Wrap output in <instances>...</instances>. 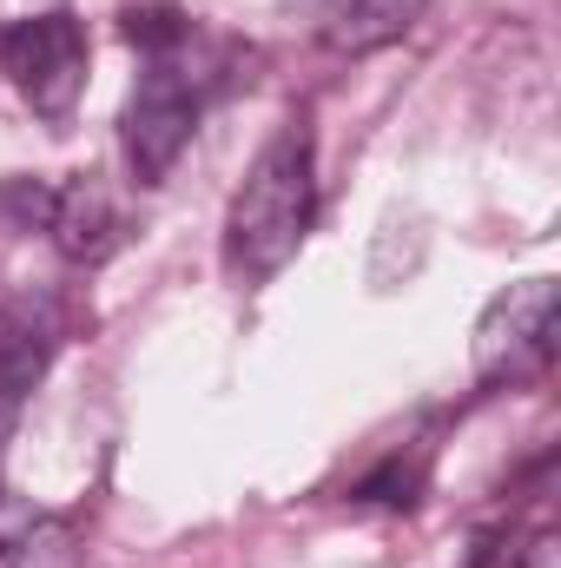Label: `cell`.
<instances>
[{
	"label": "cell",
	"mask_w": 561,
	"mask_h": 568,
	"mask_svg": "<svg viewBox=\"0 0 561 568\" xmlns=\"http://www.w3.org/2000/svg\"><path fill=\"white\" fill-rule=\"evenodd\" d=\"M317 212V179H310V133L290 120L284 133L265 140V152L252 159L245 185L232 192L225 212V272L238 284H265L278 278L297 258L304 232Z\"/></svg>",
	"instance_id": "cell-1"
},
{
	"label": "cell",
	"mask_w": 561,
	"mask_h": 568,
	"mask_svg": "<svg viewBox=\"0 0 561 568\" xmlns=\"http://www.w3.org/2000/svg\"><path fill=\"white\" fill-rule=\"evenodd\" d=\"M0 67L40 120H67L86 93V27L67 7L27 13L0 33Z\"/></svg>",
	"instance_id": "cell-2"
},
{
	"label": "cell",
	"mask_w": 561,
	"mask_h": 568,
	"mask_svg": "<svg viewBox=\"0 0 561 568\" xmlns=\"http://www.w3.org/2000/svg\"><path fill=\"white\" fill-rule=\"evenodd\" d=\"M198 113H205V100H198V87L185 80L178 53L152 60L145 80L133 87V100H126V120H120L126 165H133L140 185H159V179L178 165V152H185L192 133H198Z\"/></svg>",
	"instance_id": "cell-3"
},
{
	"label": "cell",
	"mask_w": 561,
	"mask_h": 568,
	"mask_svg": "<svg viewBox=\"0 0 561 568\" xmlns=\"http://www.w3.org/2000/svg\"><path fill=\"white\" fill-rule=\"evenodd\" d=\"M555 311H561L555 278H522L502 297H489V311L476 317V344H469L476 377L502 384V377H522L529 364H542L549 344H555Z\"/></svg>",
	"instance_id": "cell-4"
},
{
	"label": "cell",
	"mask_w": 561,
	"mask_h": 568,
	"mask_svg": "<svg viewBox=\"0 0 561 568\" xmlns=\"http://www.w3.org/2000/svg\"><path fill=\"white\" fill-rule=\"evenodd\" d=\"M422 7H429V0H337L324 40H330L337 53H377V47H390V40H404V33L417 27Z\"/></svg>",
	"instance_id": "cell-5"
},
{
	"label": "cell",
	"mask_w": 561,
	"mask_h": 568,
	"mask_svg": "<svg viewBox=\"0 0 561 568\" xmlns=\"http://www.w3.org/2000/svg\"><path fill=\"white\" fill-rule=\"evenodd\" d=\"M53 232H60V252H67V258H80V265H93V258H106V252H113L120 219H113V205H106V192H100V179H93V172H86V179H73V185L60 192V205H53Z\"/></svg>",
	"instance_id": "cell-6"
},
{
	"label": "cell",
	"mask_w": 561,
	"mask_h": 568,
	"mask_svg": "<svg viewBox=\"0 0 561 568\" xmlns=\"http://www.w3.org/2000/svg\"><path fill=\"white\" fill-rule=\"evenodd\" d=\"M47 351H53L47 331H33V324H20V317L0 324V463H7V436H13V417H20L33 377L47 371Z\"/></svg>",
	"instance_id": "cell-7"
},
{
	"label": "cell",
	"mask_w": 561,
	"mask_h": 568,
	"mask_svg": "<svg viewBox=\"0 0 561 568\" xmlns=\"http://www.w3.org/2000/svg\"><path fill=\"white\" fill-rule=\"evenodd\" d=\"M80 536L60 516H13L0 529V568H86Z\"/></svg>",
	"instance_id": "cell-8"
},
{
	"label": "cell",
	"mask_w": 561,
	"mask_h": 568,
	"mask_svg": "<svg viewBox=\"0 0 561 568\" xmlns=\"http://www.w3.org/2000/svg\"><path fill=\"white\" fill-rule=\"evenodd\" d=\"M126 40L145 60H165V53H178L192 40V20L178 7H126Z\"/></svg>",
	"instance_id": "cell-9"
},
{
	"label": "cell",
	"mask_w": 561,
	"mask_h": 568,
	"mask_svg": "<svg viewBox=\"0 0 561 568\" xmlns=\"http://www.w3.org/2000/svg\"><path fill=\"white\" fill-rule=\"evenodd\" d=\"M357 496H364V503H417V469L390 463V469H384V476H370Z\"/></svg>",
	"instance_id": "cell-10"
},
{
	"label": "cell",
	"mask_w": 561,
	"mask_h": 568,
	"mask_svg": "<svg viewBox=\"0 0 561 568\" xmlns=\"http://www.w3.org/2000/svg\"><path fill=\"white\" fill-rule=\"evenodd\" d=\"M516 568H561V536H555V529H536V536L522 542Z\"/></svg>",
	"instance_id": "cell-11"
}]
</instances>
